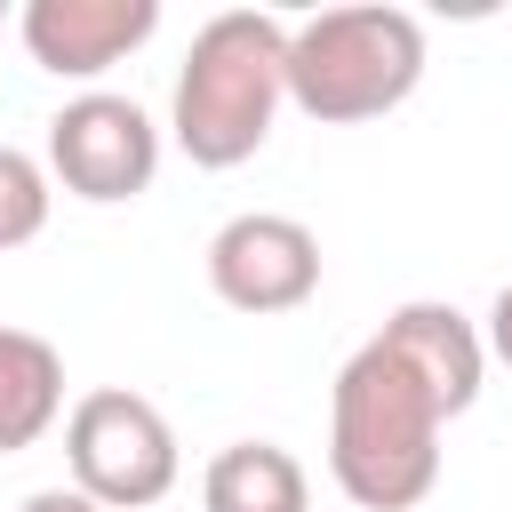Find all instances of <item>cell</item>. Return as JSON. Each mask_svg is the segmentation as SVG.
I'll use <instances>...</instances> for the list:
<instances>
[{
    "label": "cell",
    "instance_id": "cell-1",
    "mask_svg": "<svg viewBox=\"0 0 512 512\" xmlns=\"http://www.w3.org/2000/svg\"><path fill=\"white\" fill-rule=\"evenodd\" d=\"M440 424H448V408L432 400V384L384 336H368L328 384V472H336V488L360 512H416L440 488Z\"/></svg>",
    "mask_w": 512,
    "mask_h": 512
},
{
    "label": "cell",
    "instance_id": "cell-2",
    "mask_svg": "<svg viewBox=\"0 0 512 512\" xmlns=\"http://www.w3.org/2000/svg\"><path fill=\"white\" fill-rule=\"evenodd\" d=\"M288 104V24L264 8H224L192 32L168 96V136L192 168H240L272 144Z\"/></svg>",
    "mask_w": 512,
    "mask_h": 512
},
{
    "label": "cell",
    "instance_id": "cell-3",
    "mask_svg": "<svg viewBox=\"0 0 512 512\" xmlns=\"http://www.w3.org/2000/svg\"><path fill=\"white\" fill-rule=\"evenodd\" d=\"M416 80H424V24L408 8L360 0L288 24V104L320 128L384 120L416 96Z\"/></svg>",
    "mask_w": 512,
    "mask_h": 512
},
{
    "label": "cell",
    "instance_id": "cell-4",
    "mask_svg": "<svg viewBox=\"0 0 512 512\" xmlns=\"http://www.w3.org/2000/svg\"><path fill=\"white\" fill-rule=\"evenodd\" d=\"M64 464H72V488L96 496L104 512H152L184 472L176 424L128 384H96L64 408Z\"/></svg>",
    "mask_w": 512,
    "mask_h": 512
},
{
    "label": "cell",
    "instance_id": "cell-5",
    "mask_svg": "<svg viewBox=\"0 0 512 512\" xmlns=\"http://www.w3.org/2000/svg\"><path fill=\"white\" fill-rule=\"evenodd\" d=\"M48 176L88 200V208H120L136 192H152L160 176V120L136 96L112 88H80L48 112Z\"/></svg>",
    "mask_w": 512,
    "mask_h": 512
},
{
    "label": "cell",
    "instance_id": "cell-6",
    "mask_svg": "<svg viewBox=\"0 0 512 512\" xmlns=\"http://www.w3.org/2000/svg\"><path fill=\"white\" fill-rule=\"evenodd\" d=\"M208 288H216V304H232L248 320L312 304L320 296V240H312V224H296L280 208L224 216L216 240H208Z\"/></svg>",
    "mask_w": 512,
    "mask_h": 512
},
{
    "label": "cell",
    "instance_id": "cell-7",
    "mask_svg": "<svg viewBox=\"0 0 512 512\" xmlns=\"http://www.w3.org/2000/svg\"><path fill=\"white\" fill-rule=\"evenodd\" d=\"M16 32L48 80H104L160 32V0H24Z\"/></svg>",
    "mask_w": 512,
    "mask_h": 512
},
{
    "label": "cell",
    "instance_id": "cell-8",
    "mask_svg": "<svg viewBox=\"0 0 512 512\" xmlns=\"http://www.w3.org/2000/svg\"><path fill=\"white\" fill-rule=\"evenodd\" d=\"M376 336L432 384V400H440L448 416H464V408L480 400V384H488V336H480V320H464L456 304H440V296H408V304L384 312Z\"/></svg>",
    "mask_w": 512,
    "mask_h": 512
},
{
    "label": "cell",
    "instance_id": "cell-9",
    "mask_svg": "<svg viewBox=\"0 0 512 512\" xmlns=\"http://www.w3.org/2000/svg\"><path fill=\"white\" fill-rule=\"evenodd\" d=\"M200 512H312V480L280 440H232L200 472Z\"/></svg>",
    "mask_w": 512,
    "mask_h": 512
},
{
    "label": "cell",
    "instance_id": "cell-10",
    "mask_svg": "<svg viewBox=\"0 0 512 512\" xmlns=\"http://www.w3.org/2000/svg\"><path fill=\"white\" fill-rule=\"evenodd\" d=\"M64 416V352L0 320V456H24Z\"/></svg>",
    "mask_w": 512,
    "mask_h": 512
},
{
    "label": "cell",
    "instance_id": "cell-11",
    "mask_svg": "<svg viewBox=\"0 0 512 512\" xmlns=\"http://www.w3.org/2000/svg\"><path fill=\"white\" fill-rule=\"evenodd\" d=\"M48 200H56V176H48V160H32V152L0 144V256L48 232Z\"/></svg>",
    "mask_w": 512,
    "mask_h": 512
},
{
    "label": "cell",
    "instance_id": "cell-12",
    "mask_svg": "<svg viewBox=\"0 0 512 512\" xmlns=\"http://www.w3.org/2000/svg\"><path fill=\"white\" fill-rule=\"evenodd\" d=\"M480 336H488V360H504V368H512V280L496 288V304H488V328H480Z\"/></svg>",
    "mask_w": 512,
    "mask_h": 512
},
{
    "label": "cell",
    "instance_id": "cell-13",
    "mask_svg": "<svg viewBox=\"0 0 512 512\" xmlns=\"http://www.w3.org/2000/svg\"><path fill=\"white\" fill-rule=\"evenodd\" d=\"M16 512H104L96 496H80V488H32Z\"/></svg>",
    "mask_w": 512,
    "mask_h": 512
},
{
    "label": "cell",
    "instance_id": "cell-14",
    "mask_svg": "<svg viewBox=\"0 0 512 512\" xmlns=\"http://www.w3.org/2000/svg\"><path fill=\"white\" fill-rule=\"evenodd\" d=\"M0 16H8V0H0Z\"/></svg>",
    "mask_w": 512,
    "mask_h": 512
}]
</instances>
